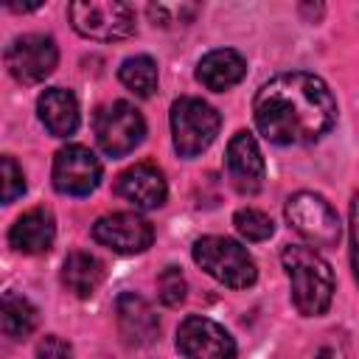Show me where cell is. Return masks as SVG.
<instances>
[{
    "label": "cell",
    "mask_w": 359,
    "mask_h": 359,
    "mask_svg": "<svg viewBox=\"0 0 359 359\" xmlns=\"http://www.w3.org/2000/svg\"><path fill=\"white\" fill-rule=\"evenodd\" d=\"M283 269L292 283V303L303 317H320L334 297V272L328 261L303 244H289L280 252Z\"/></svg>",
    "instance_id": "2"
},
{
    "label": "cell",
    "mask_w": 359,
    "mask_h": 359,
    "mask_svg": "<svg viewBox=\"0 0 359 359\" xmlns=\"http://www.w3.org/2000/svg\"><path fill=\"white\" fill-rule=\"evenodd\" d=\"M286 222L311 247H334L342 233L337 210L314 191H297L286 199Z\"/></svg>",
    "instance_id": "6"
},
{
    "label": "cell",
    "mask_w": 359,
    "mask_h": 359,
    "mask_svg": "<svg viewBox=\"0 0 359 359\" xmlns=\"http://www.w3.org/2000/svg\"><path fill=\"white\" fill-rule=\"evenodd\" d=\"M143 135H146V121L129 101H112L95 115V140L101 151L109 157H123L135 151Z\"/></svg>",
    "instance_id": "7"
},
{
    "label": "cell",
    "mask_w": 359,
    "mask_h": 359,
    "mask_svg": "<svg viewBox=\"0 0 359 359\" xmlns=\"http://www.w3.org/2000/svg\"><path fill=\"white\" fill-rule=\"evenodd\" d=\"M70 25L95 42H115L135 34V11L121 0H76L67 6Z\"/></svg>",
    "instance_id": "4"
},
{
    "label": "cell",
    "mask_w": 359,
    "mask_h": 359,
    "mask_svg": "<svg viewBox=\"0 0 359 359\" xmlns=\"http://www.w3.org/2000/svg\"><path fill=\"white\" fill-rule=\"evenodd\" d=\"M224 165H227L230 185L238 194L252 196V194L261 191V185H264V157H261V149H258V143L250 132H236L230 137Z\"/></svg>",
    "instance_id": "12"
},
{
    "label": "cell",
    "mask_w": 359,
    "mask_h": 359,
    "mask_svg": "<svg viewBox=\"0 0 359 359\" xmlns=\"http://www.w3.org/2000/svg\"><path fill=\"white\" fill-rule=\"evenodd\" d=\"M25 194V174L22 168L14 163V157H3V202L11 205L17 196Z\"/></svg>",
    "instance_id": "23"
},
{
    "label": "cell",
    "mask_w": 359,
    "mask_h": 359,
    "mask_svg": "<svg viewBox=\"0 0 359 359\" xmlns=\"http://www.w3.org/2000/svg\"><path fill=\"white\" fill-rule=\"evenodd\" d=\"M177 348L185 359H236L233 337L213 320L191 314L177 328Z\"/></svg>",
    "instance_id": "9"
},
{
    "label": "cell",
    "mask_w": 359,
    "mask_h": 359,
    "mask_svg": "<svg viewBox=\"0 0 359 359\" xmlns=\"http://www.w3.org/2000/svg\"><path fill=\"white\" fill-rule=\"evenodd\" d=\"M115 194L126 202H132L140 210H151L160 208L168 196V185L160 168L149 165V163H137L132 168H126L118 182H115Z\"/></svg>",
    "instance_id": "13"
},
{
    "label": "cell",
    "mask_w": 359,
    "mask_h": 359,
    "mask_svg": "<svg viewBox=\"0 0 359 359\" xmlns=\"http://www.w3.org/2000/svg\"><path fill=\"white\" fill-rule=\"evenodd\" d=\"M219 126H222L219 112L202 98L182 95L171 104V137H174V149L182 157L202 154L216 140Z\"/></svg>",
    "instance_id": "5"
},
{
    "label": "cell",
    "mask_w": 359,
    "mask_h": 359,
    "mask_svg": "<svg viewBox=\"0 0 359 359\" xmlns=\"http://www.w3.org/2000/svg\"><path fill=\"white\" fill-rule=\"evenodd\" d=\"M59 62L56 42L45 34H25L17 36L6 50V67L8 73L22 84L45 81Z\"/></svg>",
    "instance_id": "8"
},
{
    "label": "cell",
    "mask_w": 359,
    "mask_h": 359,
    "mask_svg": "<svg viewBox=\"0 0 359 359\" xmlns=\"http://www.w3.org/2000/svg\"><path fill=\"white\" fill-rule=\"evenodd\" d=\"M194 261L219 283L230 289H247L255 283L258 269L250 252L227 236H202L194 241Z\"/></svg>",
    "instance_id": "3"
},
{
    "label": "cell",
    "mask_w": 359,
    "mask_h": 359,
    "mask_svg": "<svg viewBox=\"0 0 359 359\" xmlns=\"http://www.w3.org/2000/svg\"><path fill=\"white\" fill-rule=\"evenodd\" d=\"M351 266L359 283V194L351 199Z\"/></svg>",
    "instance_id": "25"
},
{
    "label": "cell",
    "mask_w": 359,
    "mask_h": 359,
    "mask_svg": "<svg viewBox=\"0 0 359 359\" xmlns=\"http://www.w3.org/2000/svg\"><path fill=\"white\" fill-rule=\"evenodd\" d=\"M3 331H6V337H11V339H25V337H31L34 334V328H36V323H39V314H36V309L25 300V297H20V294H14V292H6L3 294Z\"/></svg>",
    "instance_id": "19"
},
{
    "label": "cell",
    "mask_w": 359,
    "mask_h": 359,
    "mask_svg": "<svg viewBox=\"0 0 359 359\" xmlns=\"http://www.w3.org/2000/svg\"><path fill=\"white\" fill-rule=\"evenodd\" d=\"M314 359H345V356H342L337 348H323V351H320Z\"/></svg>",
    "instance_id": "26"
},
{
    "label": "cell",
    "mask_w": 359,
    "mask_h": 359,
    "mask_svg": "<svg viewBox=\"0 0 359 359\" xmlns=\"http://www.w3.org/2000/svg\"><path fill=\"white\" fill-rule=\"evenodd\" d=\"M118 79L123 81V87H129L135 95L140 98H149L154 90H157V62L151 56H129L123 59L121 70H118Z\"/></svg>",
    "instance_id": "20"
},
{
    "label": "cell",
    "mask_w": 359,
    "mask_h": 359,
    "mask_svg": "<svg viewBox=\"0 0 359 359\" xmlns=\"http://www.w3.org/2000/svg\"><path fill=\"white\" fill-rule=\"evenodd\" d=\"M36 359H73V348L62 337L48 334L36 345Z\"/></svg>",
    "instance_id": "24"
},
{
    "label": "cell",
    "mask_w": 359,
    "mask_h": 359,
    "mask_svg": "<svg viewBox=\"0 0 359 359\" xmlns=\"http://www.w3.org/2000/svg\"><path fill=\"white\" fill-rule=\"evenodd\" d=\"M93 238L118 255H135L151 247L154 230L137 213H107L93 224Z\"/></svg>",
    "instance_id": "11"
},
{
    "label": "cell",
    "mask_w": 359,
    "mask_h": 359,
    "mask_svg": "<svg viewBox=\"0 0 359 359\" xmlns=\"http://www.w3.org/2000/svg\"><path fill=\"white\" fill-rule=\"evenodd\" d=\"M252 118L269 143L306 146L334 126L337 101L320 76L292 70L269 79L255 93Z\"/></svg>",
    "instance_id": "1"
},
{
    "label": "cell",
    "mask_w": 359,
    "mask_h": 359,
    "mask_svg": "<svg viewBox=\"0 0 359 359\" xmlns=\"http://www.w3.org/2000/svg\"><path fill=\"white\" fill-rule=\"evenodd\" d=\"M104 280V264L84 250H73L62 264V283L76 297H90Z\"/></svg>",
    "instance_id": "18"
},
{
    "label": "cell",
    "mask_w": 359,
    "mask_h": 359,
    "mask_svg": "<svg viewBox=\"0 0 359 359\" xmlns=\"http://www.w3.org/2000/svg\"><path fill=\"white\" fill-rule=\"evenodd\" d=\"M185 292H188V283L177 266H165L157 275V297L163 306H180L185 300Z\"/></svg>",
    "instance_id": "22"
},
{
    "label": "cell",
    "mask_w": 359,
    "mask_h": 359,
    "mask_svg": "<svg viewBox=\"0 0 359 359\" xmlns=\"http://www.w3.org/2000/svg\"><path fill=\"white\" fill-rule=\"evenodd\" d=\"M56 238V224H53V213L45 208H34L28 213H22L11 230H8V241L17 252L25 255H39L48 252L50 244Z\"/></svg>",
    "instance_id": "15"
},
{
    "label": "cell",
    "mask_w": 359,
    "mask_h": 359,
    "mask_svg": "<svg viewBox=\"0 0 359 359\" xmlns=\"http://www.w3.org/2000/svg\"><path fill=\"white\" fill-rule=\"evenodd\" d=\"M115 317H118V331L126 345H149V342H154V337L160 331L154 309L135 292L118 294Z\"/></svg>",
    "instance_id": "14"
},
{
    "label": "cell",
    "mask_w": 359,
    "mask_h": 359,
    "mask_svg": "<svg viewBox=\"0 0 359 359\" xmlns=\"http://www.w3.org/2000/svg\"><path fill=\"white\" fill-rule=\"evenodd\" d=\"M233 224H236V230H238L247 241H266V238L272 236V230H275L272 219H269L264 210H255V208H241V210H236Z\"/></svg>",
    "instance_id": "21"
},
{
    "label": "cell",
    "mask_w": 359,
    "mask_h": 359,
    "mask_svg": "<svg viewBox=\"0 0 359 359\" xmlns=\"http://www.w3.org/2000/svg\"><path fill=\"white\" fill-rule=\"evenodd\" d=\"M101 182V163L87 146H65L53 157V188L67 196H87Z\"/></svg>",
    "instance_id": "10"
},
{
    "label": "cell",
    "mask_w": 359,
    "mask_h": 359,
    "mask_svg": "<svg viewBox=\"0 0 359 359\" xmlns=\"http://www.w3.org/2000/svg\"><path fill=\"white\" fill-rule=\"evenodd\" d=\"M36 112L53 137H67L79 129V101L65 87H48L36 101Z\"/></svg>",
    "instance_id": "17"
},
{
    "label": "cell",
    "mask_w": 359,
    "mask_h": 359,
    "mask_svg": "<svg viewBox=\"0 0 359 359\" xmlns=\"http://www.w3.org/2000/svg\"><path fill=\"white\" fill-rule=\"evenodd\" d=\"M247 73V62L238 50L233 48H216V50H208L199 65H196V79L213 90V93H224L230 87H236Z\"/></svg>",
    "instance_id": "16"
}]
</instances>
